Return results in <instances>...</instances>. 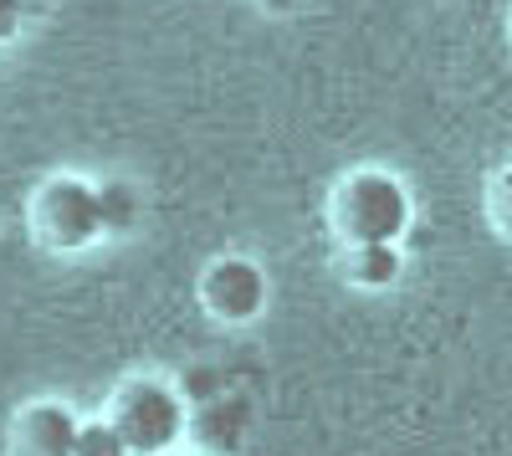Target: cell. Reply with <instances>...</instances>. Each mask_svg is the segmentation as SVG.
Segmentation results:
<instances>
[{
    "mask_svg": "<svg viewBox=\"0 0 512 456\" xmlns=\"http://www.w3.org/2000/svg\"><path fill=\"white\" fill-rule=\"evenodd\" d=\"M323 226L338 246H369V241H405L415 226V195L405 175L384 164H354L328 185Z\"/></svg>",
    "mask_w": 512,
    "mask_h": 456,
    "instance_id": "1",
    "label": "cell"
},
{
    "mask_svg": "<svg viewBox=\"0 0 512 456\" xmlns=\"http://www.w3.org/2000/svg\"><path fill=\"white\" fill-rule=\"evenodd\" d=\"M103 416L123 431L134 456H169L190 436V400H185L180 380L164 375V369H134V375H123L103 400Z\"/></svg>",
    "mask_w": 512,
    "mask_h": 456,
    "instance_id": "2",
    "label": "cell"
},
{
    "mask_svg": "<svg viewBox=\"0 0 512 456\" xmlns=\"http://www.w3.org/2000/svg\"><path fill=\"white\" fill-rule=\"evenodd\" d=\"M26 236L31 246L52 257H77L103 241V205H98V175L82 170H52L26 195Z\"/></svg>",
    "mask_w": 512,
    "mask_h": 456,
    "instance_id": "3",
    "label": "cell"
},
{
    "mask_svg": "<svg viewBox=\"0 0 512 456\" xmlns=\"http://www.w3.org/2000/svg\"><path fill=\"white\" fill-rule=\"evenodd\" d=\"M267 303H272V277L251 252H221V257H210L195 277V308L221 328L262 323Z\"/></svg>",
    "mask_w": 512,
    "mask_h": 456,
    "instance_id": "4",
    "label": "cell"
},
{
    "mask_svg": "<svg viewBox=\"0 0 512 456\" xmlns=\"http://www.w3.org/2000/svg\"><path fill=\"white\" fill-rule=\"evenodd\" d=\"M82 421L88 416L67 395H31L6 421V456H77Z\"/></svg>",
    "mask_w": 512,
    "mask_h": 456,
    "instance_id": "5",
    "label": "cell"
},
{
    "mask_svg": "<svg viewBox=\"0 0 512 456\" xmlns=\"http://www.w3.org/2000/svg\"><path fill=\"white\" fill-rule=\"evenodd\" d=\"M405 241H369V246H338V277L359 293H390L405 277Z\"/></svg>",
    "mask_w": 512,
    "mask_h": 456,
    "instance_id": "6",
    "label": "cell"
},
{
    "mask_svg": "<svg viewBox=\"0 0 512 456\" xmlns=\"http://www.w3.org/2000/svg\"><path fill=\"white\" fill-rule=\"evenodd\" d=\"M98 205H103V241H123L144 226V190L128 175H98Z\"/></svg>",
    "mask_w": 512,
    "mask_h": 456,
    "instance_id": "7",
    "label": "cell"
},
{
    "mask_svg": "<svg viewBox=\"0 0 512 456\" xmlns=\"http://www.w3.org/2000/svg\"><path fill=\"white\" fill-rule=\"evenodd\" d=\"M482 216H487V226H492L502 241H512V164H502V170L487 180V190H482Z\"/></svg>",
    "mask_w": 512,
    "mask_h": 456,
    "instance_id": "8",
    "label": "cell"
},
{
    "mask_svg": "<svg viewBox=\"0 0 512 456\" xmlns=\"http://www.w3.org/2000/svg\"><path fill=\"white\" fill-rule=\"evenodd\" d=\"M77 456H134V446L123 441V431L103 416H88L82 421V436H77Z\"/></svg>",
    "mask_w": 512,
    "mask_h": 456,
    "instance_id": "9",
    "label": "cell"
},
{
    "mask_svg": "<svg viewBox=\"0 0 512 456\" xmlns=\"http://www.w3.org/2000/svg\"><path fill=\"white\" fill-rule=\"evenodd\" d=\"M21 31H26V0H0V47H11Z\"/></svg>",
    "mask_w": 512,
    "mask_h": 456,
    "instance_id": "10",
    "label": "cell"
},
{
    "mask_svg": "<svg viewBox=\"0 0 512 456\" xmlns=\"http://www.w3.org/2000/svg\"><path fill=\"white\" fill-rule=\"evenodd\" d=\"M256 6H262V11H272V16H287V11H297V6H303V0H256Z\"/></svg>",
    "mask_w": 512,
    "mask_h": 456,
    "instance_id": "11",
    "label": "cell"
},
{
    "mask_svg": "<svg viewBox=\"0 0 512 456\" xmlns=\"http://www.w3.org/2000/svg\"><path fill=\"white\" fill-rule=\"evenodd\" d=\"M169 456H205V451H185V446H180V451H169Z\"/></svg>",
    "mask_w": 512,
    "mask_h": 456,
    "instance_id": "12",
    "label": "cell"
},
{
    "mask_svg": "<svg viewBox=\"0 0 512 456\" xmlns=\"http://www.w3.org/2000/svg\"><path fill=\"white\" fill-rule=\"evenodd\" d=\"M507 36H512V11H507Z\"/></svg>",
    "mask_w": 512,
    "mask_h": 456,
    "instance_id": "13",
    "label": "cell"
}]
</instances>
